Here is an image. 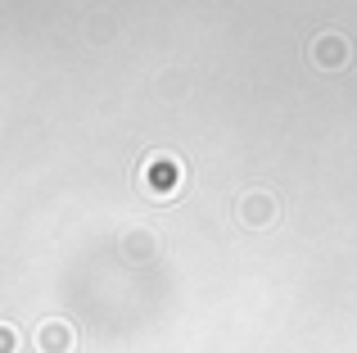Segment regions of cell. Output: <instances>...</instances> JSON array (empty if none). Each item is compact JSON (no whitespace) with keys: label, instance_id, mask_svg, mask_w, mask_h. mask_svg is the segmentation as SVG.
<instances>
[{"label":"cell","instance_id":"1","mask_svg":"<svg viewBox=\"0 0 357 353\" xmlns=\"http://www.w3.org/2000/svg\"><path fill=\"white\" fill-rule=\"evenodd\" d=\"M140 190L149 200H172V195L185 190V163L172 159V154H149L140 163Z\"/></svg>","mask_w":357,"mask_h":353},{"label":"cell","instance_id":"2","mask_svg":"<svg viewBox=\"0 0 357 353\" xmlns=\"http://www.w3.org/2000/svg\"><path fill=\"white\" fill-rule=\"evenodd\" d=\"M349 59H353V45H349V36L344 32H321L312 41V63L321 73H340V68H349Z\"/></svg>","mask_w":357,"mask_h":353},{"label":"cell","instance_id":"3","mask_svg":"<svg viewBox=\"0 0 357 353\" xmlns=\"http://www.w3.org/2000/svg\"><path fill=\"white\" fill-rule=\"evenodd\" d=\"M276 218H280V204H276V195H271V190H249V195H240V222H244V227L267 231Z\"/></svg>","mask_w":357,"mask_h":353},{"label":"cell","instance_id":"4","mask_svg":"<svg viewBox=\"0 0 357 353\" xmlns=\"http://www.w3.org/2000/svg\"><path fill=\"white\" fill-rule=\"evenodd\" d=\"M32 345H36V353H77V331H73V322L50 317L36 326Z\"/></svg>","mask_w":357,"mask_h":353},{"label":"cell","instance_id":"5","mask_svg":"<svg viewBox=\"0 0 357 353\" xmlns=\"http://www.w3.org/2000/svg\"><path fill=\"white\" fill-rule=\"evenodd\" d=\"M122 254H127V258H136V263H140V258H149V254H154V236H149V231H127V236H122Z\"/></svg>","mask_w":357,"mask_h":353},{"label":"cell","instance_id":"6","mask_svg":"<svg viewBox=\"0 0 357 353\" xmlns=\"http://www.w3.org/2000/svg\"><path fill=\"white\" fill-rule=\"evenodd\" d=\"M0 353H18V326H14V322L0 326Z\"/></svg>","mask_w":357,"mask_h":353}]
</instances>
